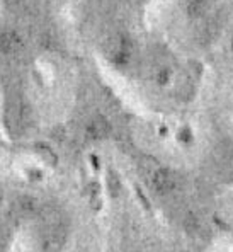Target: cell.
Here are the masks:
<instances>
[{
  "label": "cell",
  "instance_id": "2",
  "mask_svg": "<svg viewBox=\"0 0 233 252\" xmlns=\"http://www.w3.org/2000/svg\"><path fill=\"white\" fill-rule=\"evenodd\" d=\"M109 129H111V126L104 120V118H102V116H95L94 120L88 121L87 128H85V133H87L88 138L101 140V138H106V136L109 135Z\"/></svg>",
  "mask_w": 233,
  "mask_h": 252
},
{
  "label": "cell",
  "instance_id": "3",
  "mask_svg": "<svg viewBox=\"0 0 233 252\" xmlns=\"http://www.w3.org/2000/svg\"><path fill=\"white\" fill-rule=\"evenodd\" d=\"M21 48V39L16 32L3 31L0 32V51L2 53H16Z\"/></svg>",
  "mask_w": 233,
  "mask_h": 252
},
{
  "label": "cell",
  "instance_id": "4",
  "mask_svg": "<svg viewBox=\"0 0 233 252\" xmlns=\"http://www.w3.org/2000/svg\"><path fill=\"white\" fill-rule=\"evenodd\" d=\"M186 9L191 17H201L204 16L208 5H206V0H189Z\"/></svg>",
  "mask_w": 233,
  "mask_h": 252
},
{
  "label": "cell",
  "instance_id": "1",
  "mask_svg": "<svg viewBox=\"0 0 233 252\" xmlns=\"http://www.w3.org/2000/svg\"><path fill=\"white\" fill-rule=\"evenodd\" d=\"M151 183H153L155 189L158 192H162V194H169V192H172L177 188V181L174 177V174L165 169L157 170L153 174V177H151Z\"/></svg>",
  "mask_w": 233,
  "mask_h": 252
}]
</instances>
